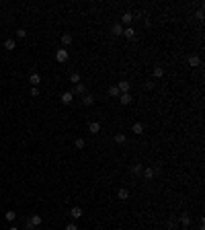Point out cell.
Segmentation results:
<instances>
[{"mask_svg":"<svg viewBox=\"0 0 205 230\" xmlns=\"http://www.w3.org/2000/svg\"><path fill=\"white\" fill-rule=\"evenodd\" d=\"M4 218H6V220H8V222H12V220H15V218H17V212L8 210V212H6V214H4Z\"/></svg>","mask_w":205,"mask_h":230,"instance_id":"cell-26","label":"cell"},{"mask_svg":"<svg viewBox=\"0 0 205 230\" xmlns=\"http://www.w3.org/2000/svg\"><path fill=\"white\" fill-rule=\"evenodd\" d=\"M111 35H115V37L123 35V25H121V23H115V25L111 27Z\"/></svg>","mask_w":205,"mask_h":230,"instance_id":"cell-6","label":"cell"},{"mask_svg":"<svg viewBox=\"0 0 205 230\" xmlns=\"http://www.w3.org/2000/svg\"><path fill=\"white\" fill-rule=\"evenodd\" d=\"M181 224H183V226H189V224H191L189 214H181Z\"/></svg>","mask_w":205,"mask_h":230,"instance_id":"cell-22","label":"cell"},{"mask_svg":"<svg viewBox=\"0 0 205 230\" xmlns=\"http://www.w3.org/2000/svg\"><path fill=\"white\" fill-rule=\"evenodd\" d=\"M74 146L78 148V150H82V148H84V146H86V142H84L82 138H76V142H74Z\"/></svg>","mask_w":205,"mask_h":230,"instance_id":"cell-25","label":"cell"},{"mask_svg":"<svg viewBox=\"0 0 205 230\" xmlns=\"http://www.w3.org/2000/svg\"><path fill=\"white\" fill-rule=\"evenodd\" d=\"M82 103L86 105V107H90V105H94V95H90V93L82 95Z\"/></svg>","mask_w":205,"mask_h":230,"instance_id":"cell-8","label":"cell"},{"mask_svg":"<svg viewBox=\"0 0 205 230\" xmlns=\"http://www.w3.org/2000/svg\"><path fill=\"white\" fill-rule=\"evenodd\" d=\"M72 97H82V95H86V88H84V84L82 82H78V84H72V88L68 91Z\"/></svg>","mask_w":205,"mask_h":230,"instance_id":"cell-1","label":"cell"},{"mask_svg":"<svg viewBox=\"0 0 205 230\" xmlns=\"http://www.w3.org/2000/svg\"><path fill=\"white\" fill-rule=\"evenodd\" d=\"M199 64H201L199 56H189V66H193V68H195V66H199Z\"/></svg>","mask_w":205,"mask_h":230,"instance_id":"cell-17","label":"cell"},{"mask_svg":"<svg viewBox=\"0 0 205 230\" xmlns=\"http://www.w3.org/2000/svg\"><path fill=\"white\" fill-rule=\"evenodd\" d=\"M70 216H72L74 220H78V218H82V208H72V210H70Z\"/></svg>","mask_w":205,"mask_h":230,"instance_id":"cell-12","label":"cell"},{"mask_svg":"<svg viewBox=\"0 0 205 230\" xmlns=\"http://www.w3.org/2000/svg\"><path fill=\"white\" fill-rule=\"evenodd\" d=\"M88 132H90V134H98V132H101V123H98V121H90V123H88Z\"/></svg>","mask_w":205,"mask_h":230,"instance_id":"cell-10","label":"cell"},{"mask_svg":"<svg viewBox=\"0 0 205 230\" xmlns=\"http://www.w3.org/2000/svg\"><path fill=\"white\" fill-rule=\"evenodd\" d=\"M117 197H119V199H121V201H125L127 197H129V191H127L125 187H121V189L117 191Z\"/></svg>","mask_w":205,"mask_h":230,"instance_id":"cell-13","label":"cell"},{"mask_svg":"<svg viewBox=\"0 0 205 230\" xmlns=\"http://www.w3.org/2000/svg\"><path fill=\"white\" fill-rule=\"evenodd\" d=\"M68 49H58V51H55V60H58L60 64H64V62H68Z\"/></svg>","mask_w":205,"mask_h":230,"instance_id":"cell-3","label":"cell"},{"mask_svg":"<svg viewBox=\"0 0 205 230\" xmlns=\"http://www.w3.org/2000/svg\"><path fill=\"white\" fill-rule=\"evenodd\" d=\"M31 97H39V88H37V86L31 88Z\"/></svg>","mask_w":205,"mask_h":230,"instance_id":"cell-29","label":"cell"},{"mask_svg":"<svg viewBox=\"0 0 205 230\" xmlns=\"http://www.w3.org/2000/svg\"><path fill=\"white\" fill-rule=\"evenodd\" d=\"M162 76H164V70H162L160 66H156V68H154V78H162Z\"/></svg>","mask_w":205,"mask_h":230,"instance_id":"cell-24","label":"cell"},{"mask_svg":"<svg viewBox=\"0 0 205 230\" xmlns=\"http://www.w3.org/2000/svg\"><path fill=\"white\" fill-rule=\"evenodd\" d=\"M142 171H144V164H140V162H136L131 167V173L133 175H142Z\"/></svg>","mask_w":205,"mask_h":230,"instance_id":"cell-18","label":"cell"},{"mask_svg":"<svg viewBox=\"0 0 205 230\" xmlns=\"http://www.w3.org/2000/svg\"><path fill=\"white\" fill-rule=\"evenodd\" d=\"M41 222H43V218H41L39 214H33L29 220H27V228L33 230V228H37V226H41Z\"/></svg>","mask_w":205,"mask_h":230,"instance_id":"cell-2","label":"cell"},{"mask_svg":"<svg viewBox=\"0 0 205 230\" xmlns=\"http://www.w3.org/2000/svg\"><path fill=\"white\" fill-rule=\"evenodd\" d=\"M109 95H111V97H119V88H117V84H115V86H109Z\"/></svg>","mask_w":205,"mask_h":230,"instance_id":"cell-23","label":"cell"},{"mask_svg":"<svg viewBox=\"0 0 205 230\" xmlns=\"http://www.w3.org/2000/svg\"><path fill=\"white\" fill-rule=\"evenodd\" d=\"M195 17H197L199 21H203V8H199V10H197V12H195Z\"/></svg>","mask_w":205,"mask_h":230,"instance_id":"cell-30","label":"cell"},{"mask_svg":"<svg viewBox=\"0 0 205 230\" xmlns=\"http://www.w3.org/2000/svg\"><path fill=\"white\" fill-rule=\"evenodd\" d=\"M72 43V35L70 33H62V45H70Z\"/></svg>","mask_w":205,"mask_h":230,"instance_id":"cell-20","label":"cell"},{"mask_svg":"<svg viewBox=\"0 0 205 230\" xmlns=\"http://www.w3.org/2000/svg\"><path fill=\"white\" fill-rule=\"evenodd\" d=\"M72 101H74V97H72L70 93H64V95H62V103H64V105H70Z\"/></svg>","mask_w":205,"mask_h":230,"instance_id":"cell-19","label":"cell"},{"mask_svg":"<svg viewBox=\"0 0 205 230\" xmlns=\"http://www.w3.org/2000/svg\"><path fill=\"white\" fill-rule=\"evenodd\" d=\"M123 35H125V37H127L129 41H133V39H136V31H133L131 27H123Z\"/></svg>","mask_w":205,"mask_h":230,"instance_id":"cell-9","label":"cell"},{"mask_svg":"<svg viewBox=\"0 0 205 230\" xmlns=\"http://www.w3.org/2000/svg\"><path fill=\"white\" fill-rule=\"evenodd\" d=\"M17 47V41L15 39H6L4 41V49H8V51H12V49Z\"/></svg>","mask_w":205,"mask_h":230,"instance_id":"cell-16","label":"cell"},{"mask_svg":"<svg viewBox=\"0 0 205 230\" xmlns=\"http://www.w3.org/2000/svg\"><path fill=\"white\" fill-rule=\"evenodd\" d=\"M131 101H133V97H131L129 93H123V95H119V103H121V105H129Z\"/></svg>","mask_w":205,"mask_h":230,"instance_id":"cell-7","label":"cell"},{"mask_svg":"<svg viewBox=\"0 0 205 230\" xmlns=\"http://www.w3.org/2000/svg\"><path fill=\"white\" fill-rule=\"evenodd\" d=\"M117 88H119V93H129V88H131V82H127V80H121V82L117 84Z\"/></svg>","mask_w":205,"mask_h":230,"instance_id":"cell-5","label":"cell"},{"mask_svg":"<svg viewBox=\"0 0 205 230\" xmlns=\"http://www.w3.org/2000/svg\"><path fill=\"white\" fill-rule=\"evenodd\" d=\"M131 132L136 134V136H140V134H144V123H140V121H136L131 125Z\"/></svg>","mask_w":205,"mask_h":230,"instance_id":"cell-11","label":"cell"},{"mask_svg":"<svg viewBox=\"0 0 205 230\" xmlns=\"http://www.w3.org/2000/svg\"><path fill=\"white\" fill-rule=\"evenodd\" d=\"M125 134H117V136H115V144H125Z\"/></svg>","mask_w":205,"mask_h":230,"instance_id":"cell-27","label":"cell"},{"mask_svg":"<svg viewBox=\"0 0 205 230\" xmlns=\"http://www.w3.org/2000/svg\"><path fill=\"white\" fill-rule=\"evenodd\" d=\"M17 37H19V39H25V37H27V31H25V29H19V31H17Z\"/></svg>","mask_w":205,"mask_h":230,"instance_id":"cell-28","label":"cell"},{"mask_svg":"<svg viewBox=\"0 0 205 230\" xmlns=\"http://www.w3.org/2000/svg\"><path fill=\"white\" fill-rule=\"evenodd\" d=\"M136 19V15H133V12H129V10H127V12H123V17H121V25H127V27H129V25H131V21Z\"/></svg>","mask_w":205,"mask_h":230,"instance_id":"cell-4","label":"cell"},{"mask_svg":"<svg viewBox=\"0 0 205 230\" xmlns=\"http://www.w3.org/2000/svg\"><path fill=\"white\" fill-rule=\"evenodd\" d=\"M29 82L33 84V86H37V84L41 82V76H39V74H35V72H33V74L29 76Z\"/></svg>","mask_w":205,"mask_h":230,"instance_id":"cell-15","label":"cell"},{"mask_svg":"<svg viewBox=\"0 0 205 230\" xmlns=\"http://www.w3.org/2000/svg\"><path fill=\"white\" fill-rule=\"evenodd\" d=\"M66 230H78V226H76V224L72 222V224H68V226H66Z\"/></svg>","mask_w":205,"mask_h":230,"instance_id":"cell-31","label":"cell"},{"mask_svg":"<svg viewBox=\"0 0 205 230\" xmlns=\"http://www.w3.org/2000/svg\"><path fill=\"white\" fill-rule=\"evenodd\" d=\"M154 173H156V171H154L152 167H146V169L142 171V175L146 177V179H154Z\"/></svg>","mask_w":205,"mask_h":230,"instance_id":"cell-14","label":"cell"},{"mask_svg":"<svg viewBox=\"0 0 205 230\" xmlns=\"http://www.w3.org/2000/svg\"><path fill=\"white\" fill-rule=\"evenodd\" d=\"M70 82H72V84H78L80 82V74L78 72H72V74H70Z\"/></svg>","mask_w":205,"mask_h":230,"instance_id":"cell-21","label":"cell"},{"mask_svg":"<svg viewBox=\"0 0 205 230\" xmlns=\"http://www.w3.org/2000/svg\"><path fill=\"white\" fill-rule=\"evenodd\" d=\"M8 230H19V228H17V226H10V228Z\"/></svg>","mask_w":205,"mask_h":230,"instance_id":"cell-32","label":"cell"}]
</instances>
